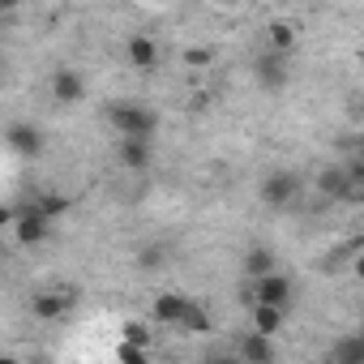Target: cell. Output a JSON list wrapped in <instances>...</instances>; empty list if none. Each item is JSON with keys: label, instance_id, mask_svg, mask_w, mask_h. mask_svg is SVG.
Segmentation results:
<instances>
[{"label": "cell", "instance_id": "obj_1", "mask_svg": "<svg viewBox=\"0 0 364 364\" xmlns=\"http://www.w3.org/2000/svg\"><path fill=\"white\" fill-rule=\"evenodd\" d=\"M107 124L120 137H150L159 129V116H154V107H146L137 99H120V103L107 107Z\"/></svg>", "mask_w": 364, "mask_h": 364}, {"label": "cell", "instance_id": "obj_2", "mask_svg": "<svg viewBox=\"0 0 364 364\" xmlns=\"http://www.w3.org/2000/svg\"><path fill=\"white\" fill-rule=\"evenodd\" d=\"M5 223L14 228L18 245H43V240L52 236V223H56V219H48V215L39 210V202H26L22 210H5Z\"/></svg>", "mask_w": 364, "mask_h": 364}, {"label": "cell", "instance_id": "obj_3", "mask_svg": "<svg viewBox=\"0 0 364 364\" xmlns=\"http://www.w3.org/2000/svg\"><path fill=\"white\" fill-rule=\"evenodd\" d=\"M300 189H304V180H300L296 171H270L262 185H257V198H262V206L283 210V206H291V202L300 198Z\"/></svg>", "mask_w": 364, "mask_h": 364}, {"label": "cell", "instance_id": "obj_4", "mask_svg": "<svg viewBox=\"0 0 364 364\" xmlns=\"http://www.w3.org/2000/svg\"><path fill=\"white\" fill-rule=\"evenodd\" d=\"M317 193H321V198H330V202H347V198H355V193H360V180L351 176L347 159H343V163H330V167H321V171H317Z\"/></svg>", "mask_w": 364, "mask_h": 364}, {"label": "cell", "instance_id": "obj_5", "mask_svg": "<svg viewBox=\"0 0 364 364\" xmlns=\"http://www.w3.org/2000/svg\"><path fill=\"white\" fill-rule=\"evenodd\" d=\"M291 296H296V283H291L283 270H270V274L253 279V287L245 291V300H249V304H257V300H262V304H283V309L291 304Z\"/></svg>", "mask_w": 364, "mask_h": 364}, {"label": "cell", "instance_id": "obj_6", "mask_svg": "<svg viewBox=\"0 0 364 364\" xmlns=\"http://www.w3.org/2000/svg\"><path fill=\"white\" fill-rule=\"evenodd\" d=\"M189 304H193V296H185V291H163V296H154V309H150V317H154L159 326H171V330H180V321H185Z\"/></svg>", "mask_w": 364, "mask_h": 364}, {"label": "cell", "instance_id": "obj_7", "mask_svg": "<svg viewBox=\"0 0 364 364\" xmlns=\"http://www.w3.org/2000/svg\"><path fill=\"white\" fill-rule=\"evenodd\" d=\"M253 73H257V82H262L266 90H283V86H287V52L266 48V52L253 60Z\"/></svg>", "mask_w": 364, "mask_h": 364}, {"label": "cell", "instance_id": "obj_8", "mask_svg": "<svg viewBox=\"0 0 364 364\" xmlns=\"http://www.w3.org/2000/svg\"><path fill=\"white\" fill-rule=\"evenodd\" d=\"M73 304H77V291L73 287L69 291H43V296H35V317L39 321H60V317L73 313Z\"/></svg>", "mask_w": 364, "mask_h": 364}, {"label": "cell", "instance_id": "obj_9", "mask_svg": "<svg viewBox=\"0 0 364 364\" xmlns=\"http://www.w3.org/2000/svg\"><path fill=\"white\" fill-rule=\"evenodd\" d=\"M5 137H9V150L22 154V159H39L43 154V133L35 124H9Z\"/></svg>", "mask_w": 364, "mask_h": 364}, {"label": "cell", "instance_id": "obj_10", "mask_svg": "<svg viewBox=\"0 0 364 364\" xmlns=\"http://www.w3.org/2000/svg\"><path fill=\"white\" fill-rule=\"evenodd\" d=\"M52 99H56V103H82V99H86V77H82L77 69H60V73L52 77Z\"/></svg>", "mask_w": 364, "mask_h": 364}, {"label": "cell", "instance_id": "obj_11", "mask_svg": "<svg viewBox=\"0 0 364 364\" xmlns=\"http://www.w3.org/2000/svg\"><path fill=\"white\" fill-rule=\"evenodd\" d=\"M120 167L124 171H146L150 167V137H120Z\"/></svg>", "mask_w": 364, "mask_h": 364}, {"label": "cell", "instance_id": "obj_12", "mask_svg": "<svg viewBox=\"0 0 364 364\" xmlns=\"http://www.w3.org/2000/svg\"><path fill=\"white\" fill-rule=\"evenodd\" d=\"M240 270H245L249 279H262V274L279 270V253H274V249H266V245H253V249L240 257Z\"/></svg>", "mask_w": 364, "mask_h": 364}, {"label": "cell", "instance_id": "obj_13", "mask_svg": "<svg viewBox=\"0 0 364 364\" xmlns=\"http://www.w3.org/2000/svg\"><path fill=\"white\" fill-rule=\"evenodd\" d=\"M240 360H253V364H266V360H274V334L249 330V334L240 338Z\"/></svg>", "mask_w": 364, "mask_h": 364}, {"label": "cell", "instance_id": "obj_14", "mask_svg": "<svg viewBox=\"0 0 364 364\" xmlns=\"http://www.w3.org/2000/svg\"><path fill=\"white\" fill-rule=\"evenodd\" d=\"M124 52H129V65H133V69H154V65H159V43H154L150 35H133Z\"/></svg>", "mask_w": 364, "mask_h": 364}, {"label": "cell", "instance_id": "obj_15", "mask_svg": "<svg viewBox=\"0 0 364 364\" xmlns=\"http://www.w3.org/2000/svg\"><path fill=\"white\" fill-rule=\"evenodd\" d=\"M253 330L262 334H279L283 330V304H253Z\"/></svg>", "mask_w": 364, "mask_h": 364}, {"label": "cell", "instance_id": "obj_16", "mask_svg": "<svg viewBox=\"0 0 364 364\" xmlns=\"http://www.w3.org/2000/svg\"><path fill=\"white\" fill-rule=\"evenodd\" d=\"M330 355H334V360H343V364H364V330H360V334L338 338Z\"/></svg>", "mask_w": 364, "mask_h": 364}, {"label": "cell", "instance_id": "obj_17", "mask_svg": "<svg viewBox=\"0 0 364 364\" xmlns=\"http://www.w3.org/2000/svg\"><path fill=\"white\" fill-rule=\"evenodd\" d=\"M266 43L274 48V52H296V31H291V22H270L266 26Z\"/></svg>", "mask_w": 364, "mask_h": 364}, {"label": "cell", "instance_id": "obj_18", "mask_svg": "<svg viewBox=\"0 0 364 364\" xmlns=\"http://www.w3.org/2000/svg\"><path fill=\"white\" fill-rule=\"evenodd\" d=\"M35 202H39V210L48 215V219H60V215H69V193H56V189H43V193H35Z\"/></svg>", "mask_w": 364, "mask_h": 364}, {"label": "cell", "instance_id": "obj_19", "mask_svg": "<svg viewBox=\"0 0 364 364\" xmlns=\"http://www.w3.org/2000/svg\"><path fill=\"white\" fill-rule=\"evenodd\" d=\"M180 330H185V334H206V330H210V313L193 300L189 313H185V321H180Z\"/></svg>", "mask_w": 364, "mask_h": 364}, {"label": "cell", "instance_id": "obj_20", "mask_svg": "<svg viewBox=\"0 0 364 364\" xmlns=\"http://www.w3.org/2000/svg\"><path fill=\"white\" fill-rule=\"evenodd\" d=\"M180 60H185L189 69H210L215 52H210V48H202V43H193V48H185V52H180Z\"/></svg>", "mask_w": 364, "mask_h": 364}, {"label": "cell", "instance_id": "obj_21", "mask_svg": "<svg viewBox=\"0 0 364 364\" xmlns=\"http://www.w3.org/2000/svg\"><path fill=\"white\" fill-rule=\"evenodd\" d=\"M163 257H167V249H163V245H146V249L137 253V270H159V266H163Z\"/></svg>", "mask_w": 364, "mask_h": 364}, {"label": "cell", "instance_id": "obj_22", "mask_svg": "<svg viewBox=\"0 0 364 364\" xmlns=\"http://www.w3.org/2000/svg\"><path fill=\"white\" fill-rule=\"evenodd\" d=\"M116 360H124V364H146V347H141V343H129V338H124V343L116 347Z\"/></svg>", "mask_w": 364, "mask_h": 364}, {"label": "cell", "instance_id": "obj_23", "mask_svg": "<svg viewBox=\"0 0 364 364\" xmlns=\"http://www.w3.org/2000/svg\"><path fill=\"white\" fill-rule=\"evenodd\" d=\"M120 330H124V338H129V343H141V347H150V330H146L141 321H124Z\"/></svg>", "mask_w": 364, "mask_h": 364}, {"label": "cell", "instance_id": "obj_24", "mask_svg": "<svg viewBox=\"0 0 364 364\" xmlns=\"http://www.w3.org/2000/svg\"><path fill=\"white\" fill-rule=\"evenodd\" d=\"M18 5H22V0H0V9H5V14H14Z\"/></svg>", "mask_w": 364, "mask_h": 364}, {"label": "cell", "instance_id": "obj_25", "mask_svg": "<svg viewBox=\"0 0 364 364\" xmlns=\"http://www.w3.org/2000/svg\"><path fill=\"white\" fill-rule=\"evenodd\" d=\"M351 266H355V279H364V253H360V257H355Z\"/></svg>", "mask_w": 364, "mask_h": 364}, {"label": "cell", "instance_id": "obj_26", "mask_svg": "<svg viewBox=\"0 0 364 364\" xmlns=\"http://www.w3.org/2000/svg\"><path fill=\"white\" fill-rule=\"evenodd\" d=\"M360 112H364V99H360Z\"/></svg>", "mask_w": 364, "mask_h": 364}, {"label": "cell", "instance_id": "obj_27", "mask_svg": "<svg viewBox=\"0 0 364 364\" xmlns=\"http://www.w3.org/2000/svg\"><path fill=\"white\" fill-rule=\"evenodd\" d=\"M321 5H326V0H321Z\"/></svg>", "mask_w": 364, "mask_h": 364}, {"label": "cell", "instance_id": "obj_28", "mask_svg": "<svg viewBox=\"0 0 364 364\" xmlns=\"http://www.w3.org/2000/svg\"><path fill=\"white\" fill-rule=\"evenodd\" d=\"M360 159H364V154H360Z\"/></svg>", "mask_w": 364, "mask_h": 364}]
</instances>
